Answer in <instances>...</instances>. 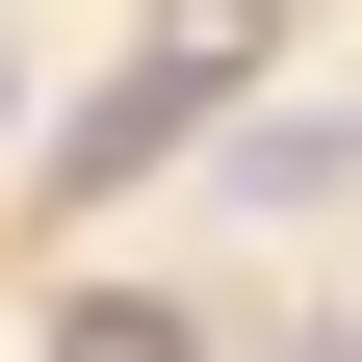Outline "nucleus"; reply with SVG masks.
I'll return each instance as SVG.
<instances>
[{
    "label": "nucleus",
    "mask_w": 362,
    "mask_h": 362,
    "mask_svg": "<svg viewBox=\"0 0 362 362\" xmlns=\"http://www.w3.org/2000/svg\"><path fill=\"white\" fill-rule=\"evenodd\" d=\"M233 52H259V0H156V52L78 104V181H156L181 129H233Z\"/></svg>",
    "instance_id": "f257e3e1"
},
{
    "label": "nucleus",
    "mask_w": 362,
    "mask_h": 362,
    "mask_svg": "<svg viewBox=\"0 0 362 362\" xmlns=\"http://www.w3.org/2000/svg\"><path fill=\"white\" fill-rule=\"evenodd\" d=\"M233 181H259V207H362V129H337V104H285V129H233Z\"/></svg>",
    "instance_id": "f03ea898"
},
{
    "label": "nucleus",
    "mask_w": 362,
    "mask_h": 362,
    "mask_svg": "<svg viewBox=\"0 0 362 362\" xmlns=\"http://www.w3.org/2000/svg\"><path fill=\"white\" fill-rule=\"evenodd\" d=\"M52 362H207V337H181L156 285H78V310H52Z\"/></svg>",
    "instance_id": "7ed1b4c3"
}]
</instances>
